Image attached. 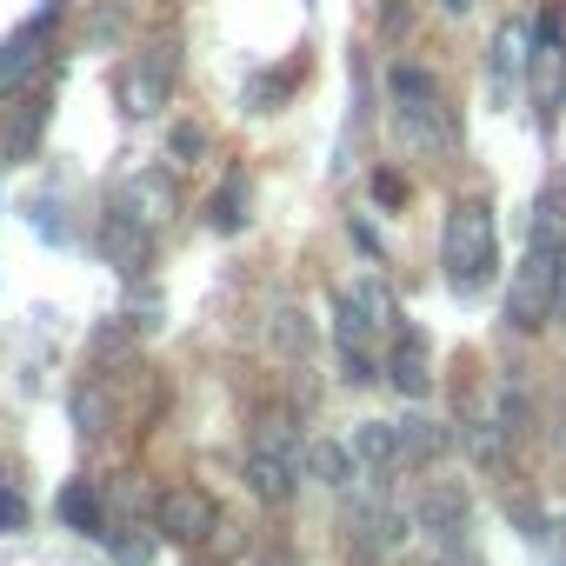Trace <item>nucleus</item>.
<instances>
[{"mask_svg":"<svg viewBox=\"0 0 566 566\" xmlns=\"http://www.w3.org/2000/svg\"><path fill=\"white\" fill-rule=\"evenodd\" d=\"M440 260H447V280H453L460 294H473L480 280L493 273V207H486V200H460V207L447 213Z\"/></svg>","mask_w":566,"mask_h":566,"instance_id":"nucleus-1","label":"nucleus"},{"mask_svg":"<svg viewBox=\"0 0 566 566\" xmlns=\"http://www.w3.org/2000/svg\"><path fill=\"white\" fill-rule=\"evenodd\" d=\"M559 260H566V253L533 247V253L513 266V280H506V327H513V334H539V327L553 321V307H559Z\"/></svg>","mask_w":566,"mask_h":566,"instance_id":"nucleus-2","label":"nucleus"},{"mask_svg":"<svg viewBox=\"0 0 566 566\" xmlns=\"http://www.w3.org/2000/svg\"><path fill=\"white\" fill-rule=\"evenodd\" d=\"M533 107H539V127H553L559 107H566V41H559V14H539V28H533Z\"/></svg>","mask_w":566,"mask_h":566,"instance_id":"nucleus-3","label":"nucleus"},{"mask_svg":"<svg viewBox=\"0 0 566 566\" xmlns=\"http://www.w3.org/2000/svg\"><path fill=\"white\" fill-rule=\"evenodd\" d=\"M294 480H301V460H294L287 433L266 427V433L253 440V453H247V486H253L266 506H287V500H294Z\"/></svg>","mask_w":566,"mask_h":566,"instance_id":"nucleus-4","label":"nucleus"},{"mask_svg":"<svg viewBox=\"0 0 566 566\" xmlns=\"http://www.w3.org/2000/svg\"><path fill=\"white\" fill-rule=\"evenodd\" d=\"M174 74H180L174 41H154V48L127 67V114H134V120L160 114V107H167V94H174Z\"/></svg>","mask_w":566,"mask_h":566,"instance_id":"nucleus-5","label":"nucleus"},{"mask_svg":"<svg viewBox=\"0 0 566 566\" xmlns=\"http://www.w3.org/2000/svg\"><path fill=\"white\" fill-rule=\"evenodd\" d=\"M154 526H160L167 539H180V546H200V539L220 526V506H213L200 486H167V493H160V513H154Z\"/></svg>","mask_w":566,"mask_h":566,"instance_id":"nucleus-6","label":"nucleus"},{"mask_svg":"<svg viewBox=\"0 0 566 566\" xmlns=\"http://www.w3.org/2000/svg\"><path fill=\"white\" fill-rule=\"evenodd\" d=\"M54 0H48V8H41V21H28L8 48H0V101H8V94H21L28 81H34V61H41V41H48V28H54Z\"/></svg>","mask_w":566,"mask_h":566,"instance_id":"nucleus-7","label":"nucleus"},{"mask_svg":"<svg viewBox=\"0 0 566 566\" xmlns=\"http://www.w3.org/2000/svg\"><path fill=\"white\" fill-rule=\"evenodd\" d=\"M174 207H180V193H174V180H167V174H134V180L120 187V200H114V213L140 220L147 233H154V227H167V220H174Z\"/></svg>","mask_w":566,"mask_h":566,"instance_id":"nucleus-8","label":"nucleus"},{"mask_svg":"<svg viewBox=\"0 0 566 566\" xmlns=\"http://www.w3.org/2000/svg\"><path fill=\"white\" fill-rule=\"evenodd\" d=\"M387 380L407 394V400H427L433 394V367H427V340L413 327L394 334V354H387Z\"/></svg>","mask_w":566,"mask_h":566,"instance_id":"nucleus-9","label":"nucleus"},{"mask_svg":"<svg viewBox=\"0 0 566 566\" xmlns=\"http://www.w3.org/2000/svg\"><path fill=\"white\" fill-rule=\"evenodd\" d=\"M420 526L440 539V546H460L467 539V493L453 480H433L427 500H420Z\"/></svg>","mask_w":566,"mask_h":566,"instance_id":"nucleus-10","label":"nucleus"},{"mask_svg":"<svg viewBox=\"0 0 566 566\" xmlns=\"http://www.w3.org/2000/svg\"><path fill=\"white\" fill-rule=\"evenodd\" d=\"M533 247L546 253H566V174H553L533 200Z\"/></svg>","mask_w":566,"mask_h":566,"instance_id":"nucleus-11","label":"nucleus"},{"mask_svg":"<svg viewBox=\"0 0 566 566\" xmlns=\"http://www.w3.org/2000/svg\"><path fill=\"white\" fill-rule=\"evenodd\" d=\"M101 253H107L120 273H134V266L147 260V227L127 220V213H107V227H101Z\"/></svg>","mask_w":566,"mask_h":566,"instance_id":"nucleus-12","label":"nucleus"},{"mask_svg":"<svg viewBox=\"0 0 566 566\" xmlns=\"http://www.w3.org/2000/svg\"><path fill=\"white\" fill-rule=\"evenodd\" d=\"M347 453H354L360 467H394V460H400V427H394V420H360L354 440H347Z\"/></svg>","mask_w":566,"mask_h":566,"instance_id":"nucleus-13","label":"nucleus"},{"mask_svg":"<svg viewBox=\"0 0 566 566\" xmlns=\"http://www.w3.org/2000/svg\"><path fill=\"white\" fill-rule=\"evenodd\" d=\"M61 520H67L74 533H101V539H107V500H101V486H87V480L61 486Z\"/></svg>","mask_w":566,"mask_h":566,"instance_id":"nucleus-14","label":"nucleus"},{"mask_svg":"<svg viewBox=\"0 0 566 566\" xmlns=\"http://www.w3.org/2000/svg\"><path fill=\"white\" fill-rule=\"evenodd\" d=\"M400 427V460H433V453H447V427L440 420H394Z\"/></svg>","mask_w":566,"mask_h":566,"instance_id":"nucleus-15","label":"nucleus"},{"mask_svg":"<svg viewBox=\"0 0 566 566\" xmlns=\"http://www.w3.org/2000/svg\"><path fill=\"white\" fill-rule=\"evenodd\" d=\"M526 41H533V28H520V21H506V28L493 34V74H500V87L520 74V61H526Z\"/></svg>","mask_w":566,"mask_h":566,"instance_id":"nucleus-16","label":"nucleus"},{"mask_svg":"<svg viewBox=\"0 0 566 566\" xmlns=\"http://www.w3.org/2000/svg\"><path fill=\"white\" fill-rule=\"evenodd\" d=\"M307 473L327 480V486H347V480H354V453L334 447V440H314V447H307Z\"/></svg>","mask_w":566,"mask_h":566,"instance_id":"nucleus-17","label":"nucleus"},{"mask_svg":"<svg viewBox=\"0 0 566 566\" xmlns=\"http://www.w3.org/2000/svg\"><path fill=\"white\" fill-rule=\"evenodd\" d=\"M354 301H360V314H367L374 327H394V334H400V314H394V294L380 287V280H360V287H354Z\"/></svg>","mask_w":566,"mask_h":566,"instance_id":"nucleus-18","label":"nucleus"},{"mask_svg":"<svg viewBox=\"0 0 566 566\" xmlns=\"http://www.w3.org/2000/svg\"><path fill=\"white\" fill-rule=\"evenodd\" d=\"M240 200H247V180H240V174H233V180H227V187H220V193H213V207H207V213H213V227H220V233H233V227H240V220H247V213H240Z\"/></svg>","mask_w":566,"mask_h":566,"instance_id":"nucleus-19","label":"nucleus"},{"mask_svg":"<svg viewBox=\"0 0 566 566\" xmlns=\"http://www.w3.org/2000/svg\"><path fill=\"white\" fill-rule=\"evenodd\" d=\"M41 120H48V107L34 101V107H28V114H21V120L8 127V160H21V154H28V147L41 140Z\"/></svg>","mask_w":566,"mask_h":566,"instance_id":"nucleus-20","label":"nucleus"},{"mask_svg":"<svg viewBox=\"0 0 566 566\" xmlns=\"http://www.w3.org/2000/svg\"><path fill=\"white\" fill-rule=\"evenodd\" d=\"M273 340H280V354H307V321L294 307H280L273 314Z\"/></svg>","mask_w":566,"mask_h":566,"instance_id":"nucleus-21","label":"nucleus"},{"mask_svg":"<svg viewBox=\"0 0 566 566\" xmlns=\"http://www.w3.org/2000/svg\"><path fill=\"white\" fill-rule=\"evenodd\" d=\"M74 420H81V433H101V427H107V400H101V394H81V400H74Z\"/></svg>","mask_w":566,"mask_h":566,"instance_id":"nucleus-22","label":"nucleus"},{"mask_svg":"<svg viewBox=\"0 0 566 566\" xmlns=\"http://www.w3.org/2000/svg\"><path fill=\"white\" fill-rule=\"evenodd\" d=\"M374 200H387V207L407 200V180H400V174H374Z\"/></svg>","mask_w":566,"mask_h":566,"instance_id":"nucleus-23","label":"nucleus"},{"mask_svg":"<svg viewBox=\"0 0 566 566\" xmlns=\"http://www.w3.org/2000/svg\"><path fill=\"white\" fill-rule=\"evenodd\" d=\"M200 147H207V134H200V127H180V134H174V154H180V160H187V154H200Z\"/></svg>","mask_w":566,"mask_h":566,"instance_id":"nucleus-24","label":"nucleus"},{"mask_svg":"<svg viewBox=\"0 0 566 566\" xmlns=\"http://www.w3.org/2000/svg\"><path fill=\"white\" fill-rule=\"evenodd\" d=\"M473 8V0H440V14H467Z\"/></svg>","mask_w":566,"mask_h":566,"instance_id":"nucleus-25","label":"nucleus"},{"mask_svg":"<svg viewBox=\"0 0 566 566\" xmlns=\"http://www.w3.org/2000/svg\"><path fill=\"white\" fill-rule=\"evenodd\" d=\"M273 566H287V559H273Z\"/></svg>","mask_w":566,"mask_h":566,"instance_id":"nucleus-26","label":"nucleus"}]
</instances>
